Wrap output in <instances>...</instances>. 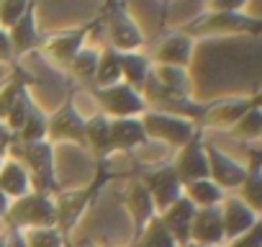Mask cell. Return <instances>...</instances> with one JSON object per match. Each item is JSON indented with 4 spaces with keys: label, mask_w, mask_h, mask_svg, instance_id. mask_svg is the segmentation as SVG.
Instances as JSON below:
<instances>
[{
    "label": "cell",
    "mask_w": 262,
    "mask_h": 247,
    "mask_svg": "<svg viewBox=\"0 0 262 247\" xmlns=\"http://www.w3.org/2000/svg\"><path fill=\"white\" fill-rule=\"evenodd\" d=\"M16 147H11L13 160H18L26 173L29 180L34 183L36 193H47L54 196L57 193V178H54V147L49 142H34V145H21L13 139Z\"/></svg>",
    "instance_id": "cell-1"
},
{
    "label": "cell",
    "mask_w": 262,
    "mask_h": 247,
    "mask_svg": "<svg viewBox=\"0 0 262 247\" xmlns=\"http://www.w3.org/2000/svg\"><path fill=\"white\" fill-rule=\"evenodd\" d=\"M8 227L16 229H44V227H57V209H54V196L47 193H26L16 201H11L8 214H6Z\"/></svg>",
    "instance_id": "cell-2"
},
{
    "label": "cell",
    "mask_w": 262,
    "mask_h": 247,
    "mask_svg": "<svg viewBox=\"0 0 262 247\" xmlns=\"http://www.w3.org/2000/svg\"><path fill=\"white\" fill-rule=\"evenodd\" d=\"M139 118H142L147 139H157V142H165L178 150L185 147L193 139V134L198 132L193 121L172 116V113H162V111H144Z\"/></svg>",
    "instance_id": "cell-3"
},
{
    "label": "cell",
    "mask_w": 262,
    "mask_h": 247,
    "mask_svg": "<svg viewBox=\"0 0 262 247\" xmlns=\"http://www.w3.org/2000/svg\"><path fill=\"white\" fill-rule=\"evenodd\" d=\"M105 26H108L111 49H116L118 54L139 52V47L144 44V31L128 16L126 6H118V3L105 6Z\"/></svg>",
    "instance_id": "cell-4"
},
{
    "label": "cell",
    "mask_w": 262,
    "mask_h": 247,
    "mask_svg": "<svg viewBox=\"0 0 262 247\" xmlns=\"http://www.w3.org/2000/svg\"><path fill=\"white\" fill-rule=\"evenodd\" d=\"M93 95L100 100L103 116H111V118H139L147 111L142 93L131 90L123 83L111 85V88H93Z\"/></svg>",
    "instance_id": "cell-5"
},
{
    "label": "cell",
    "mask_w": 262,
    "mask_h": 247,
    "mask_svg": "<svg viewBox=\"0 0 262 247\" xmlns=\"http://www.w3.org/2000/svg\"><path fill=\"white\" fill-rule=\"evenodd\" d=\"M178 180L183 186L193 183V180H206L208 178V157H206V142H203V134L195 132L193 139L178 150V157L170 162Z\"/></svg>",
    "instance_id": "cell-6"
},
{
    "label": "cell",
    "mask_w": 262,
    "mask_h": 247,
    "mask_svg": "<svg viewBox=\"0 0 262 247\" xmlns=\"http://www.w3.org/2000/svg\"><path fill=\"white\" fill-rule=\"evenodd\" d=\"M47 142H77L85 147V118L77 113L72 100H64V106L47 116Z\"/></svg>",
    "instance_id": "cell-7"
},
{
    "label": "cell",
    "mask_w": 262,
    "mask_h": 247,
    "mask_svg": "<svg viewBox=\"0 0 262 247\" xmlns=\"http://www.w3.org/2000/svg\"><path fill=\"white\" fill-rule=\"evenodd\" d=\"M206 157H208V180L213 186H219L224 193L226 191H236L242 186V180L247 175V168L239 160L229 157L226 152H221L211 142H206Z\"/></svg>",
    "instance_id": "cell-8"
},
{
    "label": "cell",
    "mask_w": 262,
    "mask_h": 247,
    "mask_svg": "<svg viewBox=\"0 0 262 247\" xmlns=\"http://www.w3.org/2000/svg\"><path fill=\"white\" fill-rule=\"evenodd\" d=\"M147 193L152 196V203L157 209V214H162L167 206H172L180 196H183V183L178 180L172 165H160L155 170H149L144 178H142Z\"/></svg>",
    "instance_id": "cell-9"
},
{
    "label": "cell",
    "mask_w": 262,
    "mask_h": 247,
    "mask_svg": "<svg viewBox=\"0 0 262 247\" xmlns=\"http://www.w3.org/2000/svg\"><path fill=\"white\" fill-rule=\"evenodd\" d=\"M219 209H221V224H224V242L242 237L259 221V214L252 211L239 196H224Z\"/></svg>",
    "instance_id": "cell-10"
},
{
    "label": "cell",
    "mask_w": 262,
    "mask_h": 247,
    "mask_svg": "<svg viewBox=\"0 0 262 247\" xmlns=\"http://www.w3.org/2000/svg\"><path fill=\"white\" fill-rule=\"evenodd\" d=\"M252 106H257V98H226V100H213V103H208V106L203 108L201 123H206V127H226V129H231Z\"/></svg>",
    "instance_id": "cell-11"
},
{
    "label": "cell",
    "mask_w": 262,
    "mask_h": 247,
    "mask_svg": "<svg viewBox=\"0 0 262 247\" xmlns=\"http://www.w3.org/2000/svg\"><path fill=\"white\" fill-rule=\"evenodd\" d=\"M105 178L100 175L95 183H93V188H88V191H72V193H62V196H57L54 198V209H57V229H59V234L64 237L72 227H75V221L80 219V214L85 211V206H88V201H90V196H93V191L95 188H100V183H103Z\"/></svg>",
    "instance_id": "cell-12"
},
{
    "label": "cell",
    "mask_w": 262,
    "mask_h": 247,
    "mask_svg": "<svg viewBox=\"0 0 262 247\" xmlns=\"http://www.w3.org/2000/svg\"><path fill=\"white\" fill-rule=\"evenodd\" d=\"M190 242L201 247H219L224 244V224H221V209H198L190 224Z\"/></svg>",
    "instance_id": "cell-13"
},
{
    "label": "cell",
    "mask_w": 262,
    "mask_h": 247,
    "mask_svg": "<svg viewBox=\"0 0 262 247\" xmlns=\"http://www.w3.org/2000/svg\"><path fill=\"white\" fill-rule=\"evenodd\" d=\"M195 211H198V209H195L185 196H180L172 206H167L162 214H157V216L162 219V224L167 227V232L172 234V239H175L178 247H185V244L190 242V224H193Z\"/></svg>",
    "instance_id": "cell-14"
},
{
    "label": "cell",
    "mask_w": 262,
    "mask_h": 247,
    "mask_svg": "<svg viewBox=\"0 0 262 247\" xmlns=\"http://www.w3.org/2000/svg\"><path fill=\"white\" fill-rule=\"evenodd\" d=\"M190 57H193V36L185 34V31H175V34L165 36L162 44L155 52L157 67H180V70H185L190 65Z\"/></svg>",
    "instance_id": "cell-15"
},
{
    "label": "cell",
    "mask_w": 262,
    "mask_h": 247,
    "mask_svg": "<svg viewBox=\"0 0 262 247\" xmlns=\"http://www.w3.org/2000/svg\"><path fill=\"white\" fill-rule=\"evenodd\" d=\"M34 13H36V6L29 3L26 13L8 29V39H11L13 57H16V54H18V57H21V54H29V52H34V49H39V47L44 44V39H41V34H39V29H36Z\"/></svg>",
    "instance_id": "cell-16"
},
{
    "label": "cell",
    "mask_w": 262,
    "mask_h": 247,
    "mask_svg": "<svg viewBox=\"0 0 262 247\" xmlns=\"http://www.w3.org/2000/svg\"><path fill=\"white\" fill-rule=\"evenodd\" d=\"M85 36H88V26L75 29V31H64L57 36H49L41 49L47 52V57L52 62H57L59 67H70V62L77 57V52L85 47Z\"/></svg>",
    "instance_id": "cell-17"
},
{
    "label": "cell",
    "mask_w": 262,
    "mask_h": 247,
    "mask_svg": "<svg viewBox=\"0 0 262 247\" xmlns=\"http://www.w3.org/2000/svg\"><path fill=\"white\" fill-rule=\"evenodd\" d=\"M195 34H208V31H259V21L242 16V13H211L206 18H198V24L190 26Z\"/></svg>",
    "instance_id": "cell-18"
},
{
    "label": "cell",
    "mask_w": 262,
    "mask_h": 247,
    "mask_svg": "<svg viewBox=\"0 0 262 247\" xmlns=\"http://www.w3.org/2000/svg\"><path fill=\"white\" fill-rule=\"evenodd\" d=\"M111 129V147L116 150H134L147 142L142 118H111L108 123Z\"/></svg>",
    "instance_id": "cell-19"
},
{
    "label": "cell",
    "mask_w": 262,
    "mask_h": 247,
    "mask_svg": "<svg viewBox=\"0 0 262 247\" xmlns=\"http://www.w3.org/2000/svg\"><path fill=\"white\" fill-rule=\"evenodd\" d=\"M244 168H247V175L239 186V198L252 211L259 214V209H262V170H259L262 162H259V150L257 147L249 150V165H244Z\"/></svg>",
    "instance_id": "cell-20"
},
{
    "label": "cell",
    "mask_w": 262,
    "mask_h": 247,
    "mask_svg": "<svg viewBox=\"0 0 262 247\" xmlns=\"http://www.w3.org/2000/svg\"><path fill=\"white\" fill-rule=\"evenodd\" d=\"M126 206H128L131 221H134V237L147 227V221H149L152 216H157V209H155V203H152V196L147 193V188H144L142 180L131 183L128 196H126Z\"/></svg>",
    "instance_id": "cell-21"
},
{
    "label": "cell",
    "mask_w": 262,
    "mask_h": 247,
    "mask_svg": "<svg viewBox=\"0 0 262 247\" xmlns=\"http://www.w3.org/2000/svg\"><path fill=\"white\" fill-rule=\"evenodd\" d=\"M152 75V62L149 57H144L142 52H128V54H121V83L128 85L131 90L142 93V88L147 85Z\"/></svg>",
    "instance_id": "cell-22"
},
{
    "label": "cell",
    "mask_w": 262,
    "mask_h": 247,
    "mask_svg": "<svg viewBox=\"0 0 262 247\" xmlns=\"http://www.w3.org/2000/svg\"><path fill=\"white\" fill-rule=\"evenodd\" d=\"M108 123H111V118L103 116V113H95V116L85 118V147H90L98 160H105L113 152Z\"/></svg>",
    "instance_id": "cell-23"
},
{
    "label": "cell",
    "mask_w": 262,
    "mask_h": 247,
    "mask_svg": "<svg viewBox=\"0 0 262 247\" xmlns=\"http://www.w3.org/2000/svg\"><path fill=\"white\" fill-rule=\"evenodd\" d=\"M0 191H3L11 201L31 193L29 173H26V168L18 160H6L3 165H0Z\"/></svg>",
    "instance_id": "cell-24"
},
{
    "label": "cell",
    "mask_w": 262,
    "mask_h": 247,
    "mask_svg": "<svg viewBox=\"0 0 262 247\" xmlns=\"http://www.w3.org/2000/svg\"><path fill=\"white\" fill-rule=\"evenodd\" d=\"M121 83V54L111 47H105L98 54V67H95V77L93 85L95 88H111Z\"/></svg>",
    "instance_id": "cell-25"
},
{
    "label": "cell",
    "mask_w": 262,
    "mask_h": 247,
    "mask_svg": "<svg viewBox=\"0 0 262 247\" xmlns=\"http://www.w3.org/2000/svg\"><path fill=\"white\" fill-rule=\"evenodd\" d=\"M183 196L195 209H211V206H219L224 201V191L219 186H213L208 178L206 180H193V183L183 186Z\"/></svg>",
    "instance_id": "cell-26"
},
{
    "label": "cell",
    "mask_w": 262,
    "mask_h": 247,
    "mask_svg": "<svg viewBox=\"0 0 262 247\" xmlns=\"http://www.w3.org/2000/svg\"><path fill=\"white\" fill-rule=\"evenodd\" d=\"M128 247H178V244H175L172 234L167 232V227L162 224V219L160 216H152L147 221V227L134 239H131Z\"/></svg>",
    "instance_id": "cell-27"
},
{
    "label": "cell",
    "mask_w": 262,
    "mask_h": 247,
    "mask_svg": "<svg viewBox=\"0 0 262 247\" xmlns=\"http://www.w3.org/2000/svg\"><path fill=\"white\" fill-rule=\"evenodd\" d=\"M152 77H155V83H157L165 93L178 95V98H188L190 80H188L185 70H180V67H157V70L152 72Z\"/></svg>",
    "instance_id": "cell-28"
},
{
    "label": "cell",
    "mask_w": 262,
    "mask_h": 247,
    "mask_svg": "<svg viewBox=\"0 0 262 247\" xmlns=\"http://www.w3.org/2000/svg\"><path fill=\"white\" fill-rule=\"evenodd\" d=\"M16 142L21 145H34V142H47V113L39 106H31L26 123L21 127L18 134H13Z\"/></svg>",
    "instance_id": "cell-29"
},
{
    "label": "cell",
    "mask_w": 262,
    "mask_h": 247,
    "mask_svg": "<svg viewBox=\"0 0 262 247\" xmlns=\"http://www.w3.org/2000/svg\"><path fill=\"white\" fill-rule=\"evenodd\" d=\"M231 132H234V137H239V139H244V142H257V139H259V134H262V111H259V103L252 106V108L234 123Z\"/></svg>",
    "instance_id": "cell-30"
},
{
    "label": "cell",
    "mask_w": 262,
    "mask_h": 247,
    "mask_svg": "<svg viewBox=\"0 0 262 247\" xmlns=\"http://www.w3.org/2000/svg\"><path fill=\"white\" fill-rule=\"evenodd\" d=\"M29 85V77L18 70L3 88H0V123L6 121V116H8V111L13 108V103H16V98H18V93L24 90Z\"/></svg>",
    "instance_id": "cell-31"
},
{
    "label": "cell",
    "mask_w": 262,
    "mask_h": 247,
    "mask_svg": "<svg viewBox=\"0 0 262 247\" xmlns=\"http://www.w3.org/2000/svg\"><path fill=\"white\" fill-rule=\"evenodd\" d=\"M95 67H98V52H95V49H88V47H82V49L77 52V57L70 62L72 75H75L77 80H82V83H93Z\"/></svg>",
    "instance_id": "cell-32"
},
{
    "label": "cell",
    "mask_w": 262,
    "mask_h": 247,
    "mask_svg": "<svg viewBox=\"0 0 262 247\" xmlns=\"http://www.w3.org/2000/svg\"><path fill=\"white\" fill-rule=\"evenodd\" d=\"M31 98H29V90L24 88L21 93H18V98H16V103H13V108L8 111V116H6V129L11 132V134H18L21 132V127L26 123V116H29V111H31Z\"/></svg>",
    "instance_id": "cell-33"
},
{
    "label": "cell",
    "mask_w": 262,
    "mask_h": 247,
    "mask_svg": "<svg viewBox=\"0 0 262 247\" xmlns=\"http://www.w3.org/2000/svg\"><path fill=\"white\" fill-rule=\"evenodd\" d=\"M24 242H26V247H64V237L59 234L57 227L24 229Z\"/></svg>",
    "instance_id": "cell-34"
},
{
    "label": "cell",
    "mask_w": 262,
    "mask_h": 247,
    "mask_svg": "<svg viewBox=\"0 0 262 247\" xmlns=\"http://www.w3.org/2000/svg\"><path fill=\"white\" fill-rule=\"evenodd\" d=\"M29 3H24V0H3L0 3V29L8 31L24 13H26Z\"/></svg>",
    "instance_id": "cell-35"
},
{
    "label": "cell",
    "mask_w": 262,
    "mask_h": 247,
    "mask_svg": "<svg viewBox=\"0 0 262 247\" xmlns=\"http://www.w3.org/2000/svg\"><path fill=\"white\" fill-rule=\"evenodd\" d=\"M229 247H262V221H257L249 232H244L242 237L231 239Z\"/></svg>",
    "instance_id": "cell-36"
},
{
    "label": "cell",
    "mask_w": 262,
    "mask_h": 247,
    "mask_svg": "<svg viewBox=\"0 0 262 247\" xmlns=\"http://www.w3.org/2000/svg\"><path fill=\"white\" fill-rule=\"evenodd\" d=\"M6 247H26V242H24V229L8 227V234H6Z\"/></svg>",
    "instance_id": "cell-37"
},
{
    "label": "cell",
    "mask_w": 262,
    "mask_h": 247,
    "mask_svg": "<svg viewBox=\"0 0 262 247\" xmlns=\"http://www.w3.org/2000/svg\"><path fill=\"white\" fill-rule=\"evenodd\" d=\"M13 57V49H11V39H8V31L0 29V62H8Z\"/></svg>",
    "instance_id": "cell-38"
},
{
    "label": "cell",
    "mask_w": 262,
    "mask_h": 247,
    "mask_svg": "<svg viewBox=\"0 0 262 247\" xmlns=\"http://www.w3.org/2000/svg\"><path fill=\"white\" fill-rule=\"evenodd\" d=\"M11 142H13V134L3 127V123H0V165L6 162V157H3V155H6V150H8V145H11Z\"/></svg>",
    "instance_id": "cell-39"
},
{
    "label": "cell",
    "mask_w": 262,
    "mask_h": 247,
    "mask_svg": "<svg viewBox=\"0 0 262 247\" xmlns=\"http://www.w3.org/2000/svg\"><path fill=\"white\" fill-rule=\"evenodd\" d=\"M8 206H11V198L0 191V219H6V214H8Z\"/></svg>",
    "instance_id": "cell-40"
},
{
    "label": "cell",
    "mask_w": 262,
    "mask_h": 247,
    "mask_svg": "<svg viewBox=\"0 0 262 247\" xmlns=\"http://www.w3.org/2000/svg\"><path fill=\"white\" fill-rule=\"evenodd\" d=\"M185 247H201V244H193V242H188V244H185ZM219 247H221V244H219Z\"/></svg>",
    "instance_id": "cell-41"
},
{
    "label": "cell",
    "mask_w": 262,
    "mask_h": 247,
    "mask_svg": "<svg viewBox=\"0 0 262 247\" xmlns=\"http://www.w3.org/2000/svg\"><path fill=\"white\" fill-rule=\"evenodd\" d=\"M0 247H6V237H0Z\"/></svg>",
    "instance_id": "cell-42"
}]
</instances>
